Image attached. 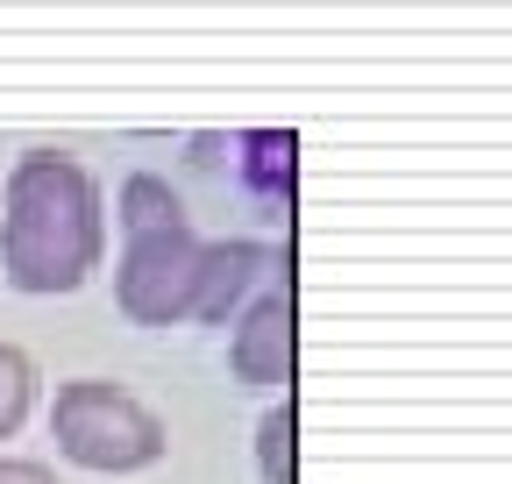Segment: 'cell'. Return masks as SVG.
<instances>
[{
  "instance_id": "1",
  "label": "cell",
  "mask_w": 512,
  "mask_h": 484,
  "mask_svg": "<svg viewBox=\"0 0 512 484\" xmlns=\"http://www.w3.org/2000/svg\"><path fill=\"white\" fill-rule=\"evenodd\" d=\"M100 264V193L79 157L29 150L8 171V221H0V271L15 292H79Z\"/></svg>"
},
{
  "instance_id": "2",
  "label": "cell",
  "mask_w": 512,
  "mask_h": 484,
  "mask_svg": "<svg viewBox=\"0 0 512 484\" xmlns=\"http://www.w3.org/2000/svg\"><path fill=\"white\" fill-rule=\"evenodd\" d=\"M50 435L57 449L86 463V470H143L164 456V420L107 378H72L57 385V406H50Z\"/></svg>"
},
{
  "instance_id": "3",
  "label": "cell",
  "mask_w": 512,
  "mask_h": 484,
  "mask_svg": "<svg viewBox=\"0 0 512 484\" xmlns=\"http://www.w3.org/2000/svg\"><path fill=\"white\" fill-rule=\"evenodd\" d=\"M200 250L207 242L192 228H157V235H128L121 257V314L143 328H171L192 314V292H200Z\"/></svg>"
},
{
  "instance_id": "4",
  "label": "cell",
  "mask_w": 512,
  "mask_h": 484,
  "mask_svg": "<svg viewBox=\"0 0 512 484\" xmlns=\"http://www.w3.org/2000/svg\"><path fill=\"white\" fill-rule=\"evenodd\" d=\"M235 378L242 385H292V299L271 292V299H256L249 321L235 328Z\"/></svg>"
},
{
  "instance_id": "5",
  "label": "cell",
  "mask_w": 512,
  "mask_h": 484,
  "mask_svg": "<svg viewBox=\"0 0 512 484\" xmlns=\"http://www.w3.org/2000/svg\"><path fill=\"white\" fill-rule=\"evenodd\" d=\"M264 271L256 242H207L200 250V292H192V321H228V307L249 292V278Z\"/></svg>"
},
{
  "instance_id": "6",
  "label": "cell",
  "mask_w": 512,
  "mask_h": 484,
  "mask_svg": "<svg viewBox=\"0 0 512 484\" xmlns=\"http://www.w3.org/2000/svg\"><path fill=\"white\" fill-rule=\"evenodd\" d=\"M121 221H128V235H157V228H185V207H178V193L164 186V178L136 171L121 186Z\"/></svg>"
},
{
  "instance_id": "7",
  "label": "cell",
  "mask_w": 512,
  "mask_h": 484,
  "mask_svg": "<svg viewBox=\"0 0 512 484\" xmlns=\"http://www.w3.org/2000/svg\"><path fill=\"white\" fill-rule=\"evenodd\" d=\"M292 435H299L292 399H278L264 420H256V470H264V484H292Z\"/></svg>"
},
{
  "instance_id": "8",
  "label": "cell",
  "mask_w": 512,
  "mask_h": 484,
  "mask_svg": "<svg viewBox=\"0 0 512 484\" xmlns=\"http://www.w3.org/2000/svg\"><path fill=\"white\" fill-rule=\"evenodd\" d=\"M29 392H36V363H29L22 349L0 342V442L29 420Z\"/></svg>"
},
{
  "instance_id": "9",
  "label": "cell",
  "mask_w": 512,
  "mask_h": 484,
  "mask_svg": "<svg viewBox=\"0 0 512 484\" xmlns=\"http://www.w3.org/2000/svg\"><path fill=\"white\" fill-rule=\"evenodd\" d=\"M249 186L264 193H292V136H249Z\"/></svg>"
},
{
  "instance_id": "10",
  "label": "cell",
  "mask_w": 512,
  "mask_h": 484,
  "mask_svg": "<svg viewBox=\"0 0 512 484\" xmlns=\"http://www.w3.org/2000/svg\"><path fill=\"white\" fill-rule=\"evenodd\" d=\"M0 484H50V470H43V463H8V456H0Z\"/></svg>"
}]
</instances>
